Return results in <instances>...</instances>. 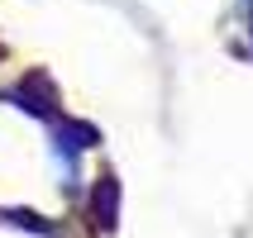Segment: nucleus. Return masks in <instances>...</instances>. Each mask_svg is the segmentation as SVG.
Listing matches in <instances>:
<instances>
[{
    "instance_id": "1",
    "label": "nucleus",
    "mask_w": 253,
    "mask_h": 238,
    "mask_svg": "<svg viewBox=\"0 0 253 238\" xmlns=\"http://www.w3.org/2000/svg\"><path fill=\"white\" fill-rule=\"evenodd\" d=\"M10 100H19V110H29V114H39V119H57V86H53V76L43 67H34V71H24L19 76V86L10 91Z\"/></svg>"
},
{
    "instance_id": "2",
    "label": "nucleus",
    "mask_w": 253,
    "mask_h": 238,
    "mask_svg": "<svg viewBox=\"0 0 253 238\" xmlns=\"http://www.w3.org/2000/svg\"><path fill=\"white\" fill-rule=\"evenodd\" d=\"M96 143H100V129H96V124H86V119H62V124H57L53 153H57V162L67 167V176L77 171V157H82L86 148H96Z\"/></svg>"
},
{
    "instance_id": "3",
    "label": "nucleus",
    "mask_w": 253,
    "mask_h": 238,
    "mask_svg": "<svg viewBox=\"0 0 253 238\" xmlns=\"http://www.w3.org/2000/svg\"><path fill=\"white\" fill-rule=\"evenodd\" d=\"M91 224H96L100 234H110V229L120 224V181H115L110 171L96 176V186H91Z\"/></svg>"
},
{
    "instance_id": "4",
    "label": "nucleus",
    "mask_w": 253,
    "mask_h": 238,
    "mask_svg": "<svg viewBox=\"0 0 253 238\" xmlns=\"http://www.w3.org/2000/svg\"><path fill=\"white\" fill-rule=\"evenodd\" d=\"M244 5V19H249V34H253V0H239Z\"/></svg>"
}]
</instances>
